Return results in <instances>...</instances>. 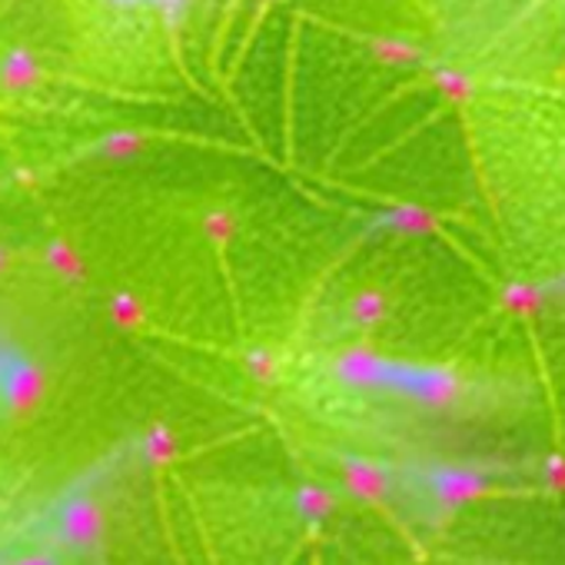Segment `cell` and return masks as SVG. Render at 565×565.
Segmentation results:
<instances>
[{"label":"cell","instance_id":"cell-1","mask_svg":"<svg viewBox=\"0 0 565 565\" xmlns=\"http://www.w3.org/2000/svg\"><path fill=\"white\" fill-rule=\"evenodd\" d=\"M28 380H31V370L24 356L0 337V409H11L28 393Z\"/></svg>","mask_w":565,"mask_h":565}]
</instances>
